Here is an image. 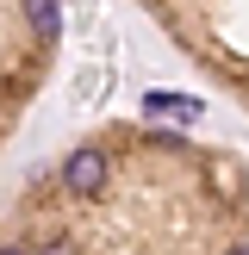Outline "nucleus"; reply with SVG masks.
<instances>
[{
	"mask_svg": "<svg viewBox=\"0 0 249 255\" xmlns=\"http://www.w3.org/2000/svg\"><path fill=\"white\" fill-rule=\"evenodd\" d=\"M106 156L100 149H75V156H62V187H69L75 199H94L100 187H106Z\"/></svg>",
	"mask_w": 249,
	"mask_h": 255,
	"instance_id": "1",
	"label": "nucleus"
},
{
	"mask_svg": "<svg viewBox=\"0 0 249 255\" xmlns=\"http://www.w3.org/2000/svg\"><path fill=\"white\" fill-rule=\"evenodd\" d=\"M143 112H156V119H168V112L199 119V106H193V100H181V94H149V100H143Z\"/></svg>",
	"mask_w": 249,
	"mask_h": 255,
	"instance_id": "2",
	"label": "nucleus"
},
{
	"mask_svg": "<svg viewBox=\"0 0 249 255\" xmlns=\"http://www.w3.org/2000/svg\"><path fill=\"white\" fill-rule=\"evenodd\" d=\"M25 19H31V31H37V37H56V31H62V12L50 6V0H37V6H25Z\"/></svg>",
	"mask_w": 249,
	"mask_h": 255,
	"instance_id": "3",
	"label": "nucleus"
},
{
	"mask_svg": "<svg viewBox=\"0 0 249 255\" xmlns=\"http://www.w3.org/2000/svg\"><path fill=\"white\" fill-rule=\"evenodd\" d=\"M31 255H75V243H44V249H31Z\"/></svg>",
	"mask_w": 249,
	"mask_h": 255,
	"instance_id": "4",
	"label": "nucleus"
},
{
	"mask_svg": "<svg viewBox=\"0 0 249 255\" xmlns=\"http://www.w3.org/2000/svg\"><path fill=\"white\" fill-rule=\"evenodd\" d=\"M0 255H31V249H25V243H6V249H0Z\"/></svg>",
	"mask_w": 249,
	"mask_h": 255,
	"instance_id": "5",
	"label": "nucleus"
},
{
	"mask_svg": "<svg viewBox=\"0 0 249 255\" xmlns=\"http://www.w3.org/2000/svg\"><path fill=\"white\" fill-rule=\"evenodd\" d=\"M231 255H249V243H243V249H231Z\"/></svg>",
	"mask_w": 249,
	"mask_h": 255,
	"instance_id": "6",
	"label": "nucleus"
}]
</instances>
